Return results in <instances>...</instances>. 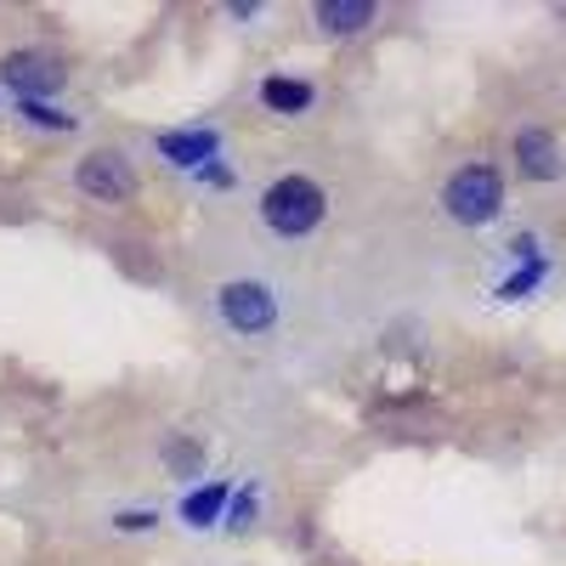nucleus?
<instances>
[{
    "mask_svg": "<svg viewBox=\"0 0 566 566\" xmlns=\"http://www.w3.org/2000/svg\"><path fill=\"white\" fill-rule=\"evenodd\" d=\"M323 216H328V193L312 176H277L261 193V221L277 239H306L312 227H323Z\"/></svg>",
    "mask_w": 566,
    "mask_h": 566,
    "instance_id": "nucleus-1",
    "label": "nucleus"
},
{
    "mask_svg": "<svg viewBox=\"0 0 566 566\" xmlns=\"http://www.w3.org/2000/svg\"><path fill=\"white\" fill-rule=\"evenodd\" d=\"M442 205H448V216H453V221L482 227V221H493V216H499V205H504V181H499V170H493V165H464V170H453V176H448Z\"/></svg>",
    "mask_w": 566,
    "mask_h": 566,
    "instance_id": "nucleus-2",
    "label": "nucleus"
},
{
    "mask_svg": "<svg viewBox=\"0 0 566 566\" xmlns=\"http://www.w3.org/2000/svg\"><path fill=\"white\" fill-rule=\"evenodd\" d=\"M216 312H221L227 328H239V335H266V328L277 323V295L255 277H239V283H221Z\"/></svg>",
    "mask_w": 566,
    "mask_h": 566,
    "instance_id": "nucleus-3",
    "label": "nucleus"
},
{
    "mask_svg": "<svg viewBox=\"0 0 566 566\" xmlns=\"http://www.w3.org/2000/svg\"><path fill=\"white\" fill-rule=\"evenodd\" d=\"M74 181H80V193L97 199V205H130V199H136V170H130V159L114 154V148L85 154L80 170H74Z\"/></svg>",
    "mask_w": 566,
    "mask_h": 566,
    "instance_id": "nucleus-4",
    "label": "nucleus"
},
{
    "mask_svg": "<svg viewBox=\"0 0 566 566\" xmlns=\"http://www.w3.org/2000/svg\"><path fill=\"white\" fill-rule=\"evenodd\" d=\"M0 80H7L12 91H23V103H45L52 91H63L69 69L52 52H12L7 63H0Z\"/></svg>",
    "mask_w": 566,
    "mask_h": 566,
    "instance_id": "nucleus-5",
    "label": "nucleus"
},
{
    "mask_svg": "<svg viewBox=\"0 0 566 566\" xmlns=\"http://www.w3.org/2000/svg\"><path fill=\"white\" fill-rule=\"evenodd\" d=\"M515 159H522V176L533 181H555L560 176V148L549 130H522L515 136Z\"/></svg>",
    "mask_w": 566,
    "mask_h": 566,
    "instance_id": "nucleus-6",
    "label": "nucleus"
},
{
    "mask_svg": "<svg viewBox=\"0 0 566 566\" xmlns=\"http://www.w3.org/2000/svg\"><path fill=\"white\" fill-rule=\"evenodd\" d=\"M216 148H221L216 130H165L159 136V154L170 165H205V159H216Z\"/></svg>",
    "mask_w": 566,
    "mask_h": 566,
    "instance_id": "nucleus-7",
    "label": "nucleus"
},
{
    "mask_svg": "<svg viewBox=\"0 0 566 566\" xmlns=\"http://www.w3.org/2000/svg\"><path fill=\"white\" fill-rule=\"evenodd\" d=\"M374 23V0H317V29L328 34H357Z\"/></svg>",
    "mask_w": 566,
    "mask_h": 566,
    "instance_id": "nucleus-8",
    "label": "nucleus"
},
{
    "mask_svg": "<svg viewBox=\"0 0 566 566\" xmlns=\"http://www.w3.org/2000/svg\"><path fill=\"white\" fill-rule=\"evenodd\" d=\"M261 103H266L272 114H306V108H312V85H306V80H277V74H272V80L261 85Z\"/></svg>",
    "mask_w": 566,
    "mask_h": 566,
    "instance_id": "nucleus-9",
    "label": "nucleus"
},
{
    "mask_svg": "<svg viewBox=\"0 0 566 566\" xmlns=\"http://www.w3.org/2000/svg\"><path fill=\"white\" fill-rule=\"evenodd\" d=\"M227 499H232V488H227V482H210V488H199V493L181 499V515H187L193 527H210L216 515L227 510Z\"/></svg>",
    "mask_w": 566,
    "mask_h": 566,
    "instance_id": "nucleus-10",
    "label": "nucleus"
},
{
    "mask_svg": "<svg viewBox=\"0 0 566 566\" xmlns=\"http://www.w3.org/2000/svg\"><path fill=\"white\" fill-rule=\"evenodd\" d=\"M165 464H170V470H181V476H193V470L205 464V448H199V442L170 437V442H165Z\"/></svg>",
    "mask_w": 566,
    "mask_h": 566,
    "instance_id": "nucleus-11",
    "label": "nucleus"
},
{
    "mask_svg": "<svg viewBox=\"0 0 566 566\" xmlns=\"http://www.w3.org/2000/svg\"><path fill=\"white\" fill-rule=\"evenodd\" d=\"M23 114H29L34 125H52V130H74V119H69V114H57V108H45V103H23Z\"/></svg>",
    "mask_w": 566,
    "mask_h": 566,
    "instance_id": "nucleus-12",
    "label": "nucleus"
},
{
    "mask_svg": "<svg viewBox=\"0 0 566 566\" xmlns=\"http://www.w3.org/2000/svg\"><path fill=\"white\" fill-rule=\"evenodd\" d=\"M119 527L125 533H148L154 527V510H119Z\"/></svg>",
    "mask_w": 566,
    "mask_h": 566,
    "instance_id": "nucleus-13",
    "label": "nucleus"
},
{
    "mask_svg": "<svg viewBox=\"0 0 566 566\" xmlns=\"http://www.w3.org/2000/svg\"><path fill=\"white\" fill-rule=\"evenodd\" d=\"M538 272H544V266L533 261V266H527L522 277H510V283H504V295H522V290H533V283H538Z\"/></svg>",
    "mask_w": 566,
    "mask_h": 566,
    "instance_id": "nucleus-14",
    "label": "nucleus"
},
{
    "mask_svg": "<svg viewBox=\"0 0 566 566\" xmlns=\"http://www.w3.org/2000/svg\"><path fill=\"white\" fill-rule=\"evenodd\" d=\"M250 510H255V504H250V493H244L239 504H232V522H227V527H250Z\"/></svg>",
    "mask_w": 566,
    "mask_h": 566,
    "instance_id": "nucleus-15",
    "label": "nucleus"
}]
</instances>
